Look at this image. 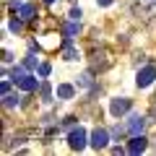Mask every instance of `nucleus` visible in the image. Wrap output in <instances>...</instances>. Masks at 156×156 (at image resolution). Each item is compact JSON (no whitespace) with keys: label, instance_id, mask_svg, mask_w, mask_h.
<instances>
[{"label":"nucleus","instance_id":"nucleus-12","mask_svg":"<svg viewBox=\"0 0 156 156\" xmlns=\"http://www.w3.org/2000/svg\"><path fill=\"white\" fill-rule=\"evenodd\" d=\"M65 34H68V37L78 34V23H68V26H65Z\"/></svg>","mask_w":156,"mask_h":156},{"label":"nucleus","instance_id":"nucleus-4","mask_svg":"<svg viewBox=\"0 0 156 156\" xmlns=\"http://www.w3.org/2000/svg\"><path fill=\"white\" fill-rule=\"evenodd\" d=\"M154 78H156V70H154V68H143V70H138V86H140V89H146V86H151V83H154Z\"/></svg>","mask_w":156,"mask_h":156},{"label":"nucleus","instance_id":"nucleus-1","mask_svg":"<svg viewBox=\"0 0 156 156\" xmlns=\"http://www.w3.org/2000/svg\"><path fill=\"white\" fill-rule=\"evenodd\" d=\"M11 8L16 11V16L21 18V21H31V18H34V13H37L31 3H21V0H13V3H11Z\"/></svg>","mask_w":156,"mask_h":156},{"label":"nucleus","instance_id":"nucleus-13","mask_svg":"<svg viewBox=\"0 0 156 156\" xmlns=\"http://www.w3.org/2000/svg\"><path fill=\"white\" fill-rule=\"evenodd\" d=\"M21 78H23V68H13V81H16V83H18Z\"/></svg>","mask_w":156,"mask_h":156},{"label":"nucleus","instance_id":"nucleus-11","mask_svg":"<svg viewBox=\"0 0 156 156\" xmlns=\"http://www.w3.org/2000/svg\"><path fill=\"white\" fill-rule=\"evenodd\" d=\"M23 68H26V70H34V68H37V57H34V55H29L26 60H23Z\"/></svg>","mask_w":156,"mask_h":156},{"label":"nucleus","instance_id":"nucleus-3","mask_svg":"<svg viewBox=\"0 0 156 156\" xmlns=\"http://www.w3.org/2000/svg\"><path fill=\"white\" fill-rule=\"evenodd\" d=\"M107 143H109V135H107V130H101V128H96L94 133H91V146H94V148L99 151V148H104Z\"/></svg>","mask_w":156,"mask_h":156},{"label":"nucleus","instance_id":"nucleus-19","mask_svg":"<svg viewBox=\"0 0 156 156\" xmlns=\"http://www.w3.org/2000/svg\"><path fill=\"white\" fill-rule=\"evenodd\" d=\"M109 3H112V0H99V5H109Z\"/></svg>","mask_w":156,"mask_h":156},{"label":"nucleus","instance_id":"nucleus-10","mask_svg":"<svg viewBox=\"0 0 156 156\" xmlns=\"http://www.w3.org/2000/svg\"><path fill=\"white\" fill-rule=\"evenodd\" d=\"M3 104H5V107L18 104V96H16V94H3Z\"/></svg>","mask_w":156,"mask_h":156},{"label":"nucleus","instance_id":"nucleus-9","mask_svg":"<svg viewBox=\"0 0 156 156\" xmlns=\"http://www.w3.org/2000/svg\"><path fill=\"white\" fill-rule=\"evenodd\" d=\"M57 96H60V99H70V96H73V86L60 83V86H57Z\"/></svg>","mask_w":156,"mask_h":156},{"label":"nucleus","instance_id":"nucleus-18","mask_svg":"<svg viewBox=\"0 0 156 156\" xmlns=\"http://www.w3.org/2000/svg\"><path fill=\"white\" fill-rule=\"evenodd\" d=\"M70 18H73V21H78V18H81V11H78V8H73V11H70Z\"/></svg>","mask_w":156,"mask_h":156},{"label":"nucleus","instance_id":"nucleus-5","mask_svg":"<svg viewBox=\"0 0 156 156\" xmlns=\"http://www.w3.org/2000/svg\"><path fill=\"white\" fill-rule=\"evenodd\" d=\"M128 109H130V99H112V104H109V112H112L115 117L125 115Z\"/></svg>","mask_w":156,"mask_h":156},{"label":"nucleus","instance_id":"nucleus-8","mask_svg":"<svg viewBox=\"0 0 156 156\" xmlns=\"http://www.w3.org/2000/svg\"><path fill=\"white\" fill-rule=\"evenodd\" d=\"M18 89H21V91H34V89H37V78H34V76H23L21 81H18Z\"/></svg>","mask_w":156,"mask_h":156},{"label":"nucleus","instance_id":"nucleus-15","mask_svg":"<svg viewBox=\"0 0 156 156\" xmlns=\"http://www.w3.org/2000/svg\"><path fill=\"white\" fill-rule=\"evenodd\" d=\"M39 76H50V65H47V62H44V65H39Z\"/></svg>","mask_w":156,"mask_h":156},{"label":"nucleus","instance_id":"nucleus-6","mask_svg":"<svg viewBox=\"0 0 156 156\" xmlns=\"http://www.w3.org/2000/svg\"><path fill=\"white\" fill-rule=\"evenodd\" d=\"M143 128H146V120H143V117H138V115L130 117V122H128V133L130 135H140V133H143Z\"/></svg>","mask_w":156,"mask_h":156},{"label":"nucleus","instance_id":"nucleus-14","mask_svg":"<svg viewBox=\"0 0 156 156\" xmlns=\"http://www.w3.org/2000/svg\"><path fill=\"white\" fill-rule=\"evenodd\" d=\"M11 29H13V31H21V29H23V21H21V18H18V21L13 18V21H11Z\"/></svg>","mask_w":156,"mask_h":156},{"label":"nucleus","instance_id":"nucleus-16","mask_svg":"<svg viewBox=\"0 0 156 156\" xmlns=\"http://www.w3.org/2000/svg\"><path fill=\"white\" fill-rule=\"evenodd\" d=\"M65 60H76V50H70V47H68V50H65Z\"/></svg>","mask_w":156,"mask_h":156},{"label":"nucleus","instance_id":"nucleus-17","mask_svg":"<svg viewBox=\"0 0 156 156\" xmlns=\"http://www.w3.org/2000/svg\"><path fill=\"white\" fill-rule=\"evenodd\" d=\"M42 96H44V101H47V99H50V86H47V83H44V86H42Z\"/></svg>","mask_w":156,"mask_h":156},{"label":"nucleus","instance_id":"nucleus-2","mask_svg":"<svg viewBox=\"0 0 156 156\" xmlns=\"http://www.w3.org/2000/svg\"><path fill=\"white\" fill-rule=\"evenodd\" d=\"M68 143H70V148L81 151V148L86 146V130H83V128H73L70 135H68Z\"/></svg>","mask_w":156,"mask_h":156},{"label":"nucleus","instance_id":"nucleus-7","mask_svg":"<svg viewBox=\"0 0 156 156\" xmlns=\"http://www.w3.org/2000/svg\"><path fill=\"white\" fill-rule=\"evenodd\" d=\"M146 146H148V143H146V138H143V135H133V140H130L128 151H130V154H143V151H146Z\"/></svg>","mask_w":156,"mask_h":156}]
</instances>
